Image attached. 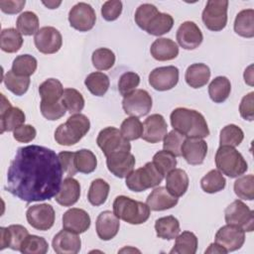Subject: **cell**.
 Segmentation results:
<instances>
[{"label":"cell","mask_w":254,"mask_h":254,"mask_svg":"<svg viewBox=\"0 0 254 254\" xmlns=\"http://www.w3.org/2000/svg\"><path fill=\"white\" fill-rule=\"evenodd\" d=\"M95 11L87 3L79 2L68 12V22L70 27L79 32H87L91 30L95 25Z\"/></svg>","instance_id":"cell-11"},{"label":"cell","mask_w":254,"mask_h":254,"mask_svg":"<svg viewBox=\"0 0 254 254\" xmlns=\"http://www.w3.org/2000/svg\"><path fill=\"white\" fill-rule=\"evenodd\" d=\"M151 56L160 62L171 61L178 57L179 47L171 39L159 38L153 42L150 48Z\"/></svg>","instance_id":"cell-26"},{"label":"cell","mask_w":254,"mask_h":254,"mask_svg":"<svg viewBox=\"0 0 254 254\" xmlns=\"http://www.w3.org/2000/svg\"><path fill=\"white\" fill-rule=\"evenodd\" d=\"M17 30L24 36L36 35L39 31V18L31 11H25L18 17L16 21Z\"/></svg>","instance_id":"cell-42"},{"label":"cell","mask_w":254,"mask_h":254,"mask_svg":"<svg viewBox=\"0 0 254 254\" xmlns=\"http://www.w3.org/2000/svg\"><path fill=\"white\" fill-rule=\"evenodd\" d=\"M168 131V125L161 114H152L143 123L142 139L146 142L155 144L164 139Z\"/></svg>","instance_id":"cell-19"},{"label":"cell","mask_w":254,"mask_h":254,"mask_svg":"<svg viewBox=\"0 0 254 254\" xmlns=\"http://www.w3.org/2000/svg\"><path fill=\"white\" fill-rule=\"evenodd\" d=\"M63 173L54 150L39 145L21 147L8 168L5 190L26 202L52 199L60 190Z\"/></svg>","instance_id":"cell-1"},{"label":"cell","mask_w":254,"mask_h":254,"mask_svg":"<svg viewBox=\"0 0 254 254\" xmlns=\"http://www.w3.org/2000/svg\"><path fill=\"white\" fill-rule=\"evenodd\" d=\"M120 132L122 136L128 141L137 140L142 137L143 124L137 117L130 116L124 119V121L122 122Z\"/></svg>","instance_id":"cell-47"},{"label":"cell","mask_w":254,"mask_h":254,"mask_svg":"<svg viewBox=\"0 0 254 254\" xmlns=\"http://www.w3.org/2000/svg\"><path fill=\"white\" fill-rule=\"evenodd\" d=\"M122 12V2L120 0H108L101 7V15L106 21H115Z\"/></svg>","instance_id":"cell-54"},{"label":"cell","mask_w":254,"mask_h":254,"mask_svg":"<svg viewBox=\"0 0 254 254\" xmlns=\"http://www.w3.org/2000/svg\"><path fill=\"white\" fill-rule=\"evenodd\" d=\"M231 91V83L226 76H216L208 85V94L215 103L224 102Z\"/></svg>","instance_id":"cell-32"},{"label":"cell","mask_w":254,"mask_h":254,"mask_svg":"<svg viewBox=\"0 0 254 254\" xmlns=\"http://www.w3.org/2000/svg\"><path fill=\"white\" fill-rule=\"evenodd\" d=\"M41 103L57 104L62 102L64 87L62 82L57 78H48L39 86Z\"/></svg>","instance_id":"cell-27"},{"label":"cell","mask_w":254,"mask_h":254,"mask_svg":"<svg viewBox=\"0 0 254 254\" xmlns=\"http://www.w3.org/2000/svg\"><path fill=\"white\" fill-rule=\"evenodd\" d=\"M9 246V235L7 227H0V250Z\"/></svg>","instance_id":"cell-59"},{"label":"cell","mask_w":254,"mask_h":254,"mask_svg":"<svg viewBox=\"0 0 254 254\" xmlns=\"http://www.w3.org/2000/svg\"><path fill=\"white\" fill-rule=\"evenodd\" d=\"M210 77V69L204 64H190L185 74V79L192 88H200L204 86Z\"/></svg>","instance_id":"cell-29"},{"label":"cell","mask_w":254,"mask_h":254,"mask_svg":"<svg viewBox=\"0 0 254 254\" xmlns=\"http://www.w3.org/2000/svg\"><path fill=\"white\" fill-rule=\"evenodd\" d=\"M49 250V244L44 237L28 235L23 241L20 251L24 254H45Z\"/></svg>","instance_id":"cell-45"},{"label":"cell","mask_w":254,"mask_h":254,"mask_svg":"<svg viewBox=\"0 0 254 254\" xmlns=\"http://www.w3.org/2000/svg\"><path fill=\"white\" fill-rule=\"evenodd\" d=\"M189 177L183 169H174L166 176V189L174 196L180 197L189 188Z\"/></svg>","instance_id":"cell-28"},{"label":"cell","mask_w":254,"mask_h":254,"mask_svg":"<svg viewBox=\"0 0 254 254\" xmlns=\"http://www.w3.org/2000/svg\"><path fill=\"white\" fill-rule=\"evenodd\" d=\"M23 45L22 34L14 29H3L0 36V48L3 52L13 54L18 52Z\"/></svg>","instance_id":"cell-34"},{"label":"cell","mask_w":254,"mask_h":254,"mask_svg":"<svg viewBox=\"0 0 254 254\" xmlns=\"http://www.w3.org/2000/svg\"><path fill=\"white\" fill-rule=\"evenodd\" d=\"M159 13L158 8L153 5V4H149V3H145L140 5L136 12H135V22L136 24L139 26V28H141L142 30H146L147 26L149 25V23L151 22V20Z\"/></svg>","instance_id":"cell-50"},{"label":"cell","mask_w":254,"mask_h":254,"mask_svg":"<svg viewBox=\"0 0 254 254\" xmlns=\"http://www.w3.org/2000/svg\"><path fill=\"white\" fill-rule=\"evenodd\" d=\"M74 166L77 172L90 174L96 169L97 159L90 150L81 149L74 152Z\"/></svg>","instance_id":"cell-38"},{"label":"cell","mask_w":254,"mask_h":254,"mask_svg":"<svg viewBox=\"0 0 254 254\" xmlns=\"http://www.w3.org/2000/svg\"><path fill=\"white\" fill-rule=\"evenodd\" d=\"M52 246L58 254H76L80 250L81 240L77 234L63 229L54 236Z\"/></svg>","instance_id":"cell-22"},{"label":"cell","mask_w":254,"mask_h":254,"mask_svg":"<svg viewBox=\"0 0 254 254\" xmlns=\"http://www.w3.org/2000/svg\"><path fill=\"white\" fill-rule=\"evenodd\" d=\"M93 66L99 70H107L115 64L114 53L107 48H99L92 53Z\"/></svg>","instance_id":"cell-49"},{"label":"cell","mask_w":254,"mask_h":254,"mask_svg":"<svg viewBox=\"0 0 254 254\" xmlns=\"http://www.w3.org/2000/svg\"><path fill=\"white\" fill-rule=\"evenodd\" d=\"M163 179L164 176L157 170L154 164L148 162L143 167L135 171L133 170L126 177L125 184L130 190L140 192L159 186Z\"/></svg>","instance_id":"cell-6"},{"label":"cell","mask_w":254,"mask_h":254,"mask_svg":"<svg viewBox=\"0 0 254 254\" xmlns=\"http://www.w3.org/2000/svg\"><path fill=\"white\" fill-rule=\"evenodd\" d=\"M214 240V242L222 246L227 252H232L243 246L245 242V231L237 226L226 224L217 230Z\"/></svg>","instance_id":"cell-15"},{"label":"cell","mask_w":254,"mask_h":254,"mask_svg":"<svg viewBox=\"0 0 254 254\" xmlns=\"http://www.w3.org/2000/svg\"><path fill=\"white\" fill-rule=\"evenodd\" d=\"M186 137L181 134L180 132H178L177 130H172L170 131L168 134H166V136L164 137V143H163V148L164 150L172 153L173 155H175L176 157H180L182 156V145L185 141Z\"/></svg>","instance_id":"cell-51"},{"label":"cell","mask_w":254,"mask_h":254,"mask_svg":"<svg viewBox=\"0 0 254 254\" xmlns=\"http://www.w3.org/2000/svg\"><path fill=\"white\" fill-rule=\"evenodd\" d=\"M1 98L2 103L0 111V127L2 134L6 131H14L16 128L23 125L26 120V116L22 109L19 107H13L3 94H1Z\"/></svg>","instance_id":"cell-16"},{"label":"cell","mask_w":254,"mask_h":254,"mask_svg":"<svg viewBox=\"0 0 254 254\" xmlns=\"http://www.w3.org/2000/svg\"><path fill=\"white\" fill-rule=\"evenodd\" d=\"M26 217L28 223L37 230L46 231L55 223V209L51 204L40 203L30 206L27 209Z\"/></svg>","instance_id":"cell-12"},{"label":"cell","mask_w":254,"mask_h":254,"mask_svg":"<svg viewBox=\"0 0 254 254\" xmlns=\"http://www.w3.org/2000/svg\"><path fill=\"white\" fill-rule=\"evenodd\" d=\"M119 218L110 210L102 211L96 218V233L101 240L108 241L114 238L119 231Z\"/></svg>","instance_id":"cell-23"},{"label":"cell","mask_w":254,"mask_h":254,"mask_svg":"<svg viewBox=\"0 0 254 254\" xmlns=\"http://www.w3.org/2000/svg\"><path fill=\"white\" fill-rule=\"evenodd\" d=\"M62 101L70 114L79 113L84 107V98L82 94L74 88L64 89Z\"/></svg>","instance_id":"cell-44"},{"label":"cell","mask_w":254,"mask_h":254,"mask_svg":"<svg viewBox=\"0 0 254 254\" xmlns=\"http://www.w3.org/2000/svg\"><path fill=\"white\" fill-rule=\"evenodd\" d=\"M152 163L157 168V170L165 177L172 170L176 169L177 159H176V156L173 155L172 153L166 150H162L157 152L154 155Z\"/></svg>","instance_id":"cell-46"},{"label":"cell","mask_w":254,"mask_h":254,"mask_svg":"<svg viewBox=\"0 0 254 254\" xmlns=\"http://www.w3.org/2000/svg\"><path fill=\"white\" fill-rule=\"evenodd\" d=\"M179 81V68L174 65L160 66L153 69L149 74L150 85L159 91L170 90Z\"/></svg>","instance_id":"cell-14"},{"label":"cell","mask_w":254,"mask_h":254,"mask_svg":"<svg viewBox=\"0 0 254 254\" xmlns=\"http://www.w3.org/2000/svg\"><path fill=\"white\" fill-rule=\"evenodd\" d=\"M197 249V237L190 231H184L176 237L171 254H194Z\"/></svg>","instance_id":"cell-33"},{"label":"cell","mask_w":254,"mask_h":254,"mask_svg":"<svg viewBox=\"0 0 254 254\" xmlns=\"http://www.w3.org/2000/svg\"><path fill=\"white\" fill-rule=\"evenodd\" d=\"M96 143L105 157L116 152H130L131 145L119 129L109 126L102 129L96 138Z\"/></svg>","instance_id":"cell-7"},{"label":"cell","mask_w":254,"mask_h":254,"mask_svg":"<svg viewBox=\"0 0 254 254\" xmlns=\"http://www.w3.org/2000/svg\"><path fill=\"white\" fill-rule=\"evenodd\" d=\"M153 100L145 89H135L122 100V108L127 115L140 117L148 114L152 108Z\"/></svg>","instance_id":"cell-10"},{"label":"cell","mask_w":254,"mask_h":254,"mask_svg":"<svg viewBox=\"0 0 254 254\" xmlns=\"http://www.w3.org/2000/svg\"><path fill=\"white\" fill-rule=\"evenodd\" d=\"M140 83V76L134 71L124 72L118 81V90L120 94L124 97L134 91Z\"/></svg>","instance_id":"cell-52"},{"label":"cell","mask_w":254,"mask_h":254,"mask_svg":"<svg viewBox=\"0 0 254 254\" xmlns=\"http://www.w3.org/2000/svg\"><path fill=\"white\" fill-rule=\"evenodd\" d=\"M224 218L227 224L241 228L246 232L254 229V212L242 200L232 201L224 210Z\"/></svg>","instance_id":"cell-8"},{"label":"cell","mask_w":254,"mask_h":254,"mask_svg":"<svg viewBox=\"0 0 254 254\" xmlns=\"http://www.w3.org/2000/svg\"><path fill=\"white\" fill-rule=\"evenodd\" d=\"M170 119L173 128L186 138L203 139L209 135L204 116L196 110L178 107L172 111Z\"/></svg>","instance_id":"cell-2"},{"label":"cell","mask_w":254,"mask_h":254,"mask_svg":"<svg viewBox=\"0 0 254 254\" xmlns=\"http://www.w3.org/2000/svg\"><path fill=\"white\" fill-rule=\"evenodd\" d=\"M252 68H253V65H249L245 71H244V80L247 84L249 85H253V71H252Z\"/></svg>","instance_id":"cell-61"},{"label":"cell","mask_w":254,"mask_h":254,"mask_svg":"<svg viewBox=\"0 0 254 254\" xmlns=\"http://www.w3.org/2000/svg\"><path fill=\"white\" fill-rule=\"evenodd\" d=\"M3 81L7 89L18 96H21L27 92L31 82L30 77L17 75L12 70H8L6 72Z\"/></svg>","instance_id":"cell-41"},{"label":"cell","mask_w":254,"mask_h":254,"mask_svg":"<svg viewBox=\"0 0 254 254\" xmlns=\"http://www.w3.org/2000/svg\"><path fill=\"white\" fill-rule=\"evenodd\" d=\"M37 131L30 124H23L13 131V137L20 143H29L35 139Z\"/></svg>","instance_id":"cell-56"},{"label":"cell","mask_w":254,"mask_h":254,"mask_svg":"<svg viewBox=\"0 0 254 254\" xmlns=\"http://www.w3.org/2000/svg\"><path fill=\"white\" fill-rule=\"evenodd\" d=\"M90 216L81 208L72 207L66 210L63 215V228L80 234L90 227Z\"/></svg>","instance_id":"cell-20"},{"label":"cell","mask_w":254,"mask_h":254,"mask_svg":"<svg viewBox=\"0 0 254 254\" xmlns=\"http://www.w3.org/2000/svg\"><path fill=\"white\" fill-rule=\"evenodd\" d=\"M228 1L209 0L202 11L201 19L204 26L213 32L221 31L227 24Z\"/></svg>","instance_id":"cell-9"},{"label":"cell","mask_w":254,"mask_h":254,"mask_svg":"<svg viewBox=\"0 0 254 254\" xmlns=\"http://www.w3.org/2000/svg\"><path fill=\"white\" fill-rule=\"evenodd\" d=\"M235 194L246 200H252L254 198V177L253 175L242 176L238 178L233 186Z\"/></svg>","instance_id":"cell-48"},{"label":"cell","mask_w":254,"mask_h":254,"mask_svg":"<svg viewBox=\"0 0 254 254\" xmlns=\"http://www.w3.org/2000/svg\"><path fill=\"white\" fill-rule=\"evenodd\" d=\"M244 139V133L240 127L235 124H228L223 127L219 134L220 146L237 147Z\"/></svg>","instance_id":"cell-43"},{"label":"cell","mask_w":254,"mask_h":254,"mask_svg":"<svg viewBox=\"0 0 254 254\" xmlns=\"http://www.w3.org/2000/svg\"><path fill=\"white\" fill-rule=\"evenodd\" d=\"M8 235H9V248L12 250L20 251V247L25 240V238L29 235L28 230L20 224H12L7 227Z\"/></svg>","instance_id":"cell-53"},{"label":"cell","mask_w":254,"mask_h":254,"mask_svg":"<svg viewBox=\"0 0 254 254\" xmlns=\"http://www.w3.org/2000/svg\"><path fill=\"white\" fill-rule=\"evenodd\" d=\"M114 214L129 224H142L150 217L149 206L125 195H118L113 201Z\"/></svg>","instance_id":"cell-4"},{"label":"cell","mask_w":254,"mask_h":254,"mask_svg":"<svg viewBox=\"0 0 254 254\" xmlns=\"http://www.w3.org/2000/svg\"><path fill=\"white\" fill-rule=\"evenodd\" d=\"M155 230L159 238L172 240L180 233V222L173 215L160 217L155 222Z\"/></svg>","instance_id":"cell-30"},{"label":"cell","mask_w":254,"mask_h":254,"mask_svg":"<svg viewBox=\"0 0 254 254\" xmlns=\"http://www.w3.org/2000/svg\"><path fill=\"white\" fill-rule=\"evenodd\" d=\"M90 121L81 113L72 114L59 125L55 131V140L59 145L71 146L79 142L89 131Z\"/></svg>","instance_id":"cell-3"},{"label":"cell","mask_w":254,"mask_h":254,"mask_svg":"<svg viewBox=\"0 0 254 254\" xmlns=\"http://www.w3.org/2000/svg\"><path fill=\"white\" fill-rule=\"evenodd\" d=\"M80 196V185L72 177L65 178L61 185L60 190L55 195L56 201L63 206H71L77 202Z\"/></svg>","instance_id":"cell-24"},{"label":"cell","mask_w":254,"mask_h":254,"mask_svg":"<svg viewBox=\"0 0 254 254\" xmlns=\"http://www.w3.org/2000/svg\"><path fill=\"white\" fill-rule=\"evenodd\" d=\"M181 152L188 164L200 165L207 154V144L201 138H186Z\"/></svg>","instance_id":"cell-21"},{"label":"cell","mask_w":254,"mask_h":254,"mask_svg":"<svg viewBox=\"0 0 254 254\" xmlns=\"http://www.w3.org/2000/svg\"><path fill=\"white\" fill-rule=\"evenodd\" d=\"M38 62L31 55H20L15 58L12 64V71L20 76H30L37 69Z\"/></svg>","instance_id":"cell-40"},{"label":"cell","mask_w":254,"mask_h":254,"mask_svg":"<svg viewBox=\"0 0 254 254\" xmlns=\"http://www.w3.org/2000/svg\"><path fill=\"white\" fill-rule=\"evenodd\" d=\"M254 92L251 91L244 95L239 104V113L241 117L248 121H253L254 119Z\"/></svg>","instance_id":"cell-55"},{"label":"cell","mask_w":254,"mask_h":254,"mask_svg":"<svg viewBox=\"0 0 254 254\" xmlns=\"http://www.w3.org/2000/svg\"><path fill=\"white\" fill-rule=\"evenodd\" d=\"M226 186V180L218 170L209 171L201 180L200 187L207 193H215L222 190Z\"/></svg>","instance_id":"cell-39"},{"label":"cell","mask_w":254,"mask_h":254,"mask_svg":"<svg viewBox=\"0 0 254 254\" xmlns=\"http://www.w3.org/2000/svg\"><path fill=\"white\" fill-rule=\"evenodd\" d=\"M135 157L130 152H116L106 157L108 171L117 178H126L135 167Z\"/></svg>","instance_id":"cell-17"},{"label":"cell","mask_w":254,"mask_h":254,"mask_svg":"<svg viewBox=\"0 0 254 254\" xmlns=\"http://www.w3.org/2000/svg\"><path fill=\"white\" fill-rule=\"evenodd\" d=\"M26 4L25 0H1L0 9L6 14H17L22 11Z\"/></svg>","instance_id":"cell-58"},{"label":"cell","mask_w":254,"mask_h":254,"mask_svg":"<svg viewBox=\"0 0 254 254\" xmlns=\"http://www.w3.org/2000/svg\"><path fill=\"white\" fill-rule=\"evenodd\" d=\"M179 199L169 192V190L164 187H159L154 189L146 199V204L149 206L150 210L162 211L170 209L177 205Z\"/></svg>","instance_id":"cell-25"},{"label":"cell","mask_w":254,"mask_h":254,"mask_svg":"<svg viewBox=\"0 0 254 254\" xmlns=\"http://www.w3.org/2000/svg\"><path fill=\"white\" fill-rule=\"evenodd\" d=\"M174 26V19L170 14L159 12L149 23L146 32L152 36H162L169 33Z\"/></svg>","instance_id":"cell-36"},{"label":"cell","mask_w":254,"mask_h":254,"mask_svg":"<svg viewBox=\"0 0 254 254\" xmlns=\"http://www.w3.org/2000/svg\"><path fill=\"white\" fill-rule=\"evenodd\" d=\"M234 31L243 38L254 37V10L244 9L240 11L234 21Z\"/></svg>","instance_id":"cell-31"},{"label":"cell","mask_w":254,"mask_h":254,"mask_svg":"<svg viewBox=\"0 0 254 254\" xmlns=\"http://www.w3.org/2000/svg\"><path fill=\"white\" fill-rule=\"evenodd\" d=\"M84 84L93 95L103 96L107 92L110 82L108 76L105 73L94 71L86 76Z\"/></svg>","instance_id":"cell-37"},{"label":"cell","mask_w":254,"mask_h":254,"mask_svg":"<svg viewBox=\"0 0 254 254\" xmlns=\"http://www.w3.org/2000/svg\"><path fill=\"white\" fill-rule=\"evenodd\" d=\"M217 170L229 178H238L248 170V165L243 156L230 146H220L215 154Z\"/></svg>","instance_id":"cell-5"},{"label":"cell","mask_w":254,"mask_h":254,"mask_svg":"<svg viewBox=\"0 0 254 254\" xmlns=\"http://www.w3.org/2000/svg\"><path fill=\"white\" fill-rule=\"evenodd\" d=\"M206 253H219V254H226L227 251L222 247L220 246L218 243L216 242H213L211 243L208 248L205 250V254Z\"/></svg>","instance_id":"cell-60"},{"label":"cell","mask_w":254,"mask_h":254,"mask_svg":"<svg viewBox=\"0 0 254 254\" xmlns=\"http://www.w3.org/2000/svg\"><path fill=\"white\" fill-rule=\"evenodd\" d=\"M35 46L42 54H55L60 51L63 45V37L60 31L54 27L46 26L41 28L34 37Z\"/></svg>","instance_id":"cell-13"},{"label":"cell","mask_w":254,"mask_h":254,"mask_svg":"<svg viewBox=\"0 0 254 254\" xmlns=\"http://www.w3.org/2000/svg\"><path fill=\"white\" fill-rule=\"evenodd\" d=\"M58 156L64 173H65L67 177H73L77 173L74 166V152L64 151L59 153Z\"/></svg>","instance_id":"cell-57"},{"label":"cell","mask_w":254,"mask_h":254,"mask_svg":"<svg viewBox=\"0 0 254 254\" xmlns=\"http://www.w3.org/2000/svg\"><path fill=\"white\" fill-rule=\"evenodd\" d=\"M203 36L198 26L191 21H186L177 31L178 44L185 50H194L202 43Z\"/></svg>","instance_id":"cell-18"},{"label":"cell","mask_w":254,"mask_h":254,"mask_svg":"<svg viewBox=\"0 0 254 254\" xmlns=\"http://www.w3.org/2000/svg\"><path fill=\"white\" fill-rule=\"evenodd\" d=\"M110 187L107 182H105L103 179H95L91 182L88 193H87V199L88 201L94 205L99 206L103 204L107 196L109 194Z\"/></svg>","instance_id":"cell-35"},{"label":"cell","mask_w":254,"mask_h":254,"mask_svg":"<svg viewBox=\"0 0 254 254\" xmlns=\"http://www.w3.org/2000/svg\"><path fill=\"white\" fill-rule=\"evenodd\" d=\"M43 4L45 5V6H47L49 9H56V8H58L61 4H62V1H58V2H56V1H48V2H43Z\"/></svg>","instance_id":"cell-62"}]
</instances>
